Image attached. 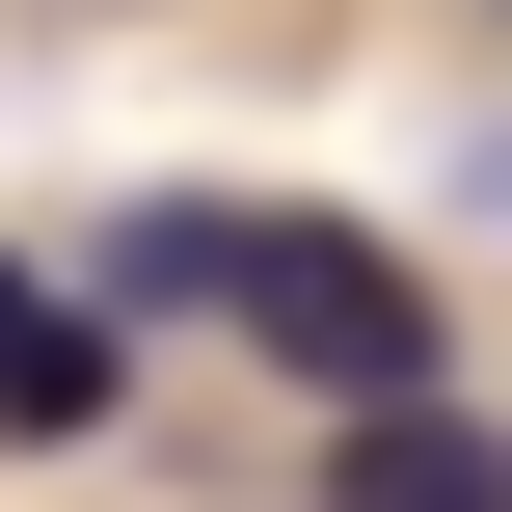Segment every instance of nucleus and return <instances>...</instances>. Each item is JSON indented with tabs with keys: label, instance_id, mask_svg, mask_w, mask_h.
I'll use <instances>...</instances> for the list:
<instances>
[{
	"label": "nucleus",
	"instance_id": "f03ea898",
	"mask_svg": "<svg viewBox=\"0 0 512 512\" xmlns=\"http://www.w3.org/2000/svg\"><path fill=\"white\" fill-rule=\"evenodd\" d=\"M324 512H512V432H459L432 378H378V405L324 432Z\"/></svg>",
	"mask_w": 512,
	"mask_h": 512
},
{
	"label": "nucleus",
	"instance_id": "7ed1b4c3",
	"mask_svg": "<svg viewBox=\"0 0 512 512\" xmlns=\"http://www.w3.org/2000/svg\"><path fill=\"white\" fill-rule=\"evenodd\" d=\"M81 405H108V324H54V297L0 270V432H81Z\"/></svg>",
	"mask_w": 512,
	"mask_h": 512
},
{
	"label": "nucleus",
	"instance_id": "f257e3e1",
	"mask_svg": "<svg viewBox=\"0 0 512 512\" xmlns=\"http://www.w3.org/2000/svg\"><path fill=\"white\" fill-rule=\"evenodd\" d=\"M135 297H216V324H243V351H297L324 405L432 378V270H405L378 216H135Z\"/></svg>",
	"mask_w": 512,
	"mask_h": 512
}]
</instances>
